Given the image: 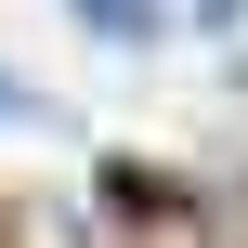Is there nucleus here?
<instances>
[{"instance_id": "f257e3e1", "label": "nucleus", "mask_w": 248, "mask_h": 248, "mask_svg": "<svg viewBox=\"0 0 248 248\" xmlns=\"http://www.w3.org/2000/svg\"><path fill=\"white\" fill-rule=\"evenodd\" d=\"M92 26H157V0H78Z\"/></svg>"}, {"instance_id": "f03ea898", "label": "nucleus", "mask_w": 248, "mask_h": 248, "mask_svg": "<svg viewBox=\"0 0 248 248\" xmlns=\"http://www.w3.org/2000/svg\"><path fill=\"white\" fill-rule=\"evenodd\" d=\"M0 118H13V92H0Z\"/></svg>"}]
</instances>
